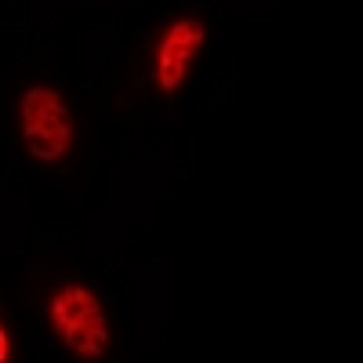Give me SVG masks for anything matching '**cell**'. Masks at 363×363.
<instances>
[{
	"instance_id": "1",
	"label": "cell",
	"mask_w": 363,
	"mask_h": 363,
	"mask_svg": "<svg viewBox=\"0 0 363 363\" xmlns=\"http://www.w3.org/2000/svg\"><path fill=\"white\" fill-rule=\"evenodd\" d=\"M18 128L26 153L40 164H58L73 145V109L55 87H29L18 102Z\"/></svg>"
},
{
	"instance_id": "2",
	"label": "cell",
	"mask_w": 363,
	"mask_h": 363,
	"mask_svg": "<svg viewBox=\"0 0 363 363\" xmlns=\"http://www.w3.org/2000/svg\"><path fill=\"white\" fill-rule=\"evenodd\" d=\"M48 320H51L55 338L80 359H99L109 349V327H106L102 301L84 284L58 287L51 294Z\"/></svg>"
},
{
	"instance_id": "3",
	"label": "cell",
	"mask_w": 363,
	"mask_h": 363,
	"mask_svg": "<svg viewBox=\"0 0 363 363\" xmlns=\"http://www.w3.org/2000/svg\"><path fill=\"white\" fill-rule=\"evenodd\" d=\"M203 44H207V22L196 15H186L164 29L153 51V80L160 87V95H174L186 84Z\"/></svg>"
},
{
	"instance_id": "4",
	"label": "cell",
	"mask_w": 363,
	"mask_h": 363,
	"mask_svg": "<svg viewBox=\"0 0 363 363\" xmlns=\"http://www.w3.org/2000/svg\"><path fill=\"white\" fill-rule=\"evenodd\" d=\"M11 356V345H8V335H4V327H0V363H8Z\"/></svg>"
}]
</instances>
